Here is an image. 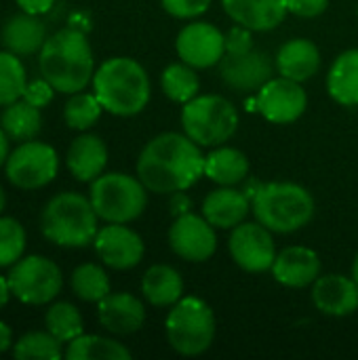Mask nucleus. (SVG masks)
<instances>
[{
  "label": "nucleus",
  "mask_w": 358,
  "mask_h": 360,
  "mask_svg": "<svg viewBox=\"0 0 358 360\" xmlns=\"http://www.w3.org/2000/svg\"><path fill=\"white\" fill-rule=\"evenodd\" d=\"M13 356L17 360H59L61 342L49 331H34L13 344Z\"/></svg>",
  "instance_id": "obj_35"
},
{
  "label": "nucleus",
  "mask_w": 358,
  "mask_h": 360,
  "mask_svg": "<svg viewBox=\"0 0 358 360\" xmlns=\"http://www.w3.org/2000/svg\"><path fill=\"white\" fill-rule=\"evenodd\" d=\"M314 306L329 316H348L358 310V285L342 274L319 276L312 287Z\"/></svg>",
  "instance_id": "obj_19"
},
{
  "label": "nucleus",
  "mask_w": 358,
  "mask_h": 360,
  "mask_svg": "<svg viewBox=\"0 0 358 360\" xmlns=\"http://www.w3.org/2000/svg\"><path fill=\"white\" fill-rule=\"evenodd\" d=\"M27 86L25 68L11 51H0V105H8L23 97Z\"/></svg>",
  "instance_id": "obj_33"
},
{
  "label": "nucleus",
  "mask_w": 358,
  "mask_h": 360,
  "mask_svg": "<svg viewBox=\"0 0 358 360\" xmlns=\"http://www.w3.org/2000/svg\"><path fill=\"white\" fill-rule=\"evenodd\" d=\"M308 105L306 91L300 82L291 78H270L260 91L253 101L251 110H257L266 120L274 124H289L295 122Z\"/></svg>",
  "instance_id": "obj_11"
},
{
  "label": "nucleus",
  "mask_w": 358,
  "mask_h": 360,
  "mask_svg": "<svg viewBox=\"0 0 358 360\" xmlns=\"http://www.w3.org/2000/svg\"><path fill=\"white\" fill-rule=\"evenodd\" d=\"M177 55L192 68H211L226 55V36L207 21H192L177 34Z\"/></svg>",
  "instance_id": "obj_14"
},
{
  "label": "nucleus",
  "mask_w": 358,
  "mask_h": 360,
  "mask_svg": "<svg viewBox=\"0 0 358 360\" xmlns=\"http://www.w3.org/2000/svg\"><path fill=\"white\" fill-rule=\"evenodd\" d=\"M352 278H354V283L358 285V255L357 259H354V264H352Z\"/></svg>",
  "instance_id": "obj_46"
},
{
  "label": "nucleus",
  "mask_w": 358,
  "mask_h": 360,
  "mask_svg": "<svg viewBox=\"0 0 358 360\" xmlns=\"http://www.w3.org/2000/svg\"><path fill=\"white\" fill-rule=\"evenodd\" d=\"M228 249L234 264L245 272H268L272 270V264L276 259L272 234L260 221L238 224L236 228H232Z\"/></svg>",
  "instance_id": "obj_12"
},
{
  "label": "nucleus",
  "mask_w": 358,
  "mask_h": 360,
  "mask_svg": "<svg viewBox=\"0 0 358 360\" xmlns=\"http://www.w3.org/2000/svg\"><path fill=\"white\" fill-rule=\"evenodd\" d=\"M141 179L127 173H106L91 181V202L99 219L108 224H129L137 219L148 205Z\"/></svg>",
  "instance_id": "obj_8"
},
{
  "label": "nucleus",
  "mask_w": 358,
  "mask_h": 360,
  "mask_svg": "<svg viewBox=\"0 0 358 360\" xmlns=\"http://www.w3.org/2000/svg\"><path fill=\"white\" fill-rule=\"evenodd\" d=\"M99 215L93 209L91 198L76 192H61L53 196L40 219V228L46 240L59 247L82 249L91 245L99 232Z\"/></svg>",
  "instance_id": "obj_4"
},
{
  "label": "nucleus",
  "mask_w": 358,
  "mask_h": 360,
  "mask_svg": "<svg viewBox=\"0 0 358 360\" xmlns=\"http://www.w3.org/2000/svg\"><path fill=\"white\" fill-rule=\"evenodd\" d=\"M38 65L55 91L74 95L80 93L95 74V59L84 32L63 27L55 32L40 49Z\"/></svg>",
  "instance_id": "obj_2"
},
{
  "label": "nucleus",
  "mask_w": 358,
  "mask_h": 360,
  "mask_svg": "<svg viewBox=\"0 0 358 360\" xmlns=\"http://www.w3.org/2000/svg\"><path fill=\"white\" fill-rule=\"evenodd\" d=\"M6 278L13 297L30 306H44L53 302L63 287L59 266L42 255L21 257L11 266V274Z\"/></svg>",
  "instance_id": "obj_9"
},
{
  "label": "nucleus",
  "mask_w": 358,
  "mask_h": 360,
  "mask_svg": "<svg viewBox=\"0 0 358 360\" xmlns=\"http://www.w3.org/2000/svg\"><path fill=\"white\" fill-rule=\"evenodd\" d=\"M167 340L181 356H198L207 352L215 338L213 310L194 295L181 297L173 304V310L165 323Z\"/></svg>",
  "instance_id": "obj_7"
},
{
  "label": "nucleus",
  "mask_w": 358,
  "mask_h": 360,
  "mask_svg": "<svg viewBox=\"0 0 358 360\" xmlns=\"http://www.w3.org/2000/svg\"><path fill=\"white\" fill-rule=\"evenodd\" d=\"M184 133L205 148L228 141L238 129V112L234 103L219 95H196L181 110Z\"/></svg>",
  "instance_id": "obj_6"
},
{
  "label": "nucleus",
  "mask_w": 358,
  "mask_h": 360,
  "mask_svg": "<svg viewBox=\"0 0 358 360\" xmlns=\"http://www.w3.org/2000/svg\"><path fill=\"white\" fill-rule=\"evenodd\" d=\"M65 165L74 179L78 181H93L97 179L106 165H108V148L101 137L84 133L76 137L68 150Z\"/></svg>",
  "instance_id": "obj_22"
},
{
  "label": "nucleus",
  "mask_w": 358,
  "mask_h": 360,
  "mask_svg": "<svg viewBox=\"0 0 358 360\" xmlns=\"http://www.w3.org/2000/svg\"><path fill=\"white\" fill-rule=\"evenodd\" d=\"M219 76L230 89L253 93L272 78V61L257 49L247 53H226L219 61Z\"/></svg>",
  "instance_id": "obj_15"
},
{
  "label": "nucleus",
  "mask_w": 358,
  "mask_h": 360,
  "mask_svg": "<svg viewBox=\"0 0 358 360\" xmlns=\"http://www.w3.org/2000/svg\"><path fill=\"white\" fill-rule=\"evenodd\" d=\"M97 316L103 329L116 335H131L146 323L143 304L131 293H108L97 304Z\"/></svg>",
  "instance_id": "obj_18"
},
{
  "label": "nucleus",
  "mask_w": 358,
  "mask_h": 360,
  "mask_svg": "<svg viewBox=\"0 0 358 360\" xmlns=\"http://www.w3.org/2000/svg\"><path fill=\"white\" fill-rule=\"evenodd\" d=\"M8 135H6V131L0 127V167L6 162V158H8Z\"/></svg>",
  "instance_id": "obj_45"
},
{
  "label": "nucleus",
  "mask_w": 358,
  "mask_h": 360,
  "mask_svg": "<svg viewBox=\"0 0 358 360\" xmlns=\"http://www.w3.org/2000/svg\"><path fill=\"white\" fill-rule=\"evenodd\" d=\"M25 230L15 217H0V268H8L23 257Z\"/></svg>",
  "instance_id": "obj_36"
},
{
  "label": "nucleus",
  "mask_w": 358,
  "mask_h": 360,
  "mask_svg": "<svg viewBox=\"0 0 358 360\" xmlns=\"http://www.w3.org/2000/svg\"><path fill=\"white\" fill-rule=\"evenodd\" d=\"M0 42L15 55H34L46 42V27L40 21V15L21 13L4 23Z\"/></svg>",
  "instance_id": "obj_24"
},
{
  "label": "nucleus",
  "mask_w": 358,
  "mask_h": 360,
  "mask_svg": "<svg viewBox=\"0 0 358 360\" xmlns=\"http://www.w3.org/2000/svg\"><path fill=\"white\" fill-rule=\"evenodd\" d=\"M0 127L6 131V135L11 139L17 141H27L34 139L40 133L42 127V116H40V108L27 103L23 97L4 105V112L0 116Z\"/></svg>",
  "instance_id": "obj_28"
},
{
  "label": "nucleus",
  "mask_w": 358,
  "mask_h": 360,
  "mask_svg": "<svg viewBox=\"0 0 358 360\" xmlns=\"http://www.w3.org/2000/svg\"><path fill=\"white\" fill-rule=\"evenodd\" d=\"M205 175L219 186H236L249 175V160L236 148H217L205 156Z\"/></svg>",
  "instance_id": "obj_27"
},
{
  "label": "nucleus",
  "mask_w": 358,
  "mask_h": 360,
  "mask_svg": "<svg viewBox=\"0 0 358 360\" xmlns=\"http://www.w3.org/2000/svg\"><path fill=\"white\" fill-rule=\"evenodd\" d=\"M321 68V53L312 40L293 38L285 42L276 53V70L281 76L295 82L310 80Z\"/></svg>",
  "instance_id": "obj_23"
},
{
  "label": "nucleus",
  "mask_w": 358,
  "mask_h": 360,
  "mask_svg": "<svg viewBox=\"0 0 358 360\" xmlns=\"http://www.w3.org/2000/svg\"><path fill=\"white\" fill-rule=\"evenodd\" d=\"M11 285H8V278L6 276H0V308H4L11 300Z\"/></svg>",
  "instance_id": "obj_44"
},
{
  "label": "nucleus",
  "mask_w": 358,
  "mask_h": 360,
  "mask_svg": "<svg viewBox=\"0 0 358 360\" xmlns=\"http://www.w3.org/2000/svg\"><path fill=\"white\" fill-rule=\"evenodd\" d=\"M103 112L95 93H74L63 105V120L70 129L87 131L91 129Z\"/></svg>",
  "instance_id": "obj_34"
},
{
  "label": "nucleus",
  "mask_w": 358,
  "mask_h": 360,
  "mask_svg": "<svg viewBox=\"0 0 358 360\" xmlns=\"http://www.w3.org/2000/svg\"><path fill=\"white\" fill-rule=\"evenodd\" d=\"M65 359L68 360H129L131 352L108 338H99V335H78L76 340H72L68 344L65 350Z\"/></svg>",
  "instance_id": "obj_29"
},
{
  "label": "nucleus",
  "mask_w": 358,
  "mask_h": 360,
  "mask_svg": "<svg viewBox=\"0 0 358 360\" xmlns=\"http://www.w3.org/2000/svg\"><path fill=\"white\" fill-rule=\"evenodd\" d=\"M327 91L342 105H358V49L344 51L327 74Z\"/></svg>",
  "instance_id": "obj_26"
},
{
  "label": "nucleus",
  "mask_w": 358,
  "mask_h": 360,
  "mask_svg": "<svg viewBox=\"0 0 358 360\" xmlns=\"http://www.w3.org/2000/svg\"><path fill=\"white\" fill-rule=\"evenodd\" d=\"M169 247L177 257L192 264H200L215 253L217 236L205 215H194L190 211L181 217H175L169 230Z\"/></svg>",
  "instance_id": "obj_13"
},
{
  "label": "nucleus",
  "mask_w": 358,
  "mask_h": 360,
  "mask_svg": "<svg viewBox=\"0 0 358 360\" xmlns=\"http://www.w3.org/2000/svg\"><path fill=\"white\" fill-rule=\"evenodd\" d=\"M137 175L150 192L173 194L188 190L205 175V156L186 133H162L141 150Z\"/></svg>",
  "instance_id": "obj_1"
},
{
  "label": "nucleus",
  "mask_w": 358,
  "mask_h": 360,
  "mask_svg": "<svg viewBox=\"0 0 358 360\" xmlns=\"http://www.w3.org/2000/svg\"><path fill=\"white\" fill-rule=\"evenodd\" d=\"M160 86H162V93L171 101L188 103L190 99H194L198 95L200 80H198V74L194 72L192 65L171 63L169 68H165V72L160 76Z\"/></svg>",
  "instance_id": "obj_30"
},
{
  "label": "nucleus",
  "mask_w": 358,
  "mask_h": 360,
  "mask_svg": "<svg viewBox=\"0 0 358 360\" xmlns=\"http://www.w3.org/2000/svg\"><path fill=\"white\" fill-rule=\"evenodd\" d=\"M141 293L143 297L158 308L173 306L184 295V281L181 274L165 264L152 266L141 278Z\"/></svg>",
  "instance_id": "obj_25"
},
{
  "label": "nucleus",
  "mask_w": 358,
  "mask_h": 360,
  "mask_svg": "<svg viewBox=\"0 0 358 360\" xmlns=\"http://www.w3.org/2000/svg\"><path fill=\"white\" fill-rule=\"evenodd\" d=\"M44 325H46V331L53 333L61 344H70L72 340L82 335V329H84L78 308L68 302L53 304L44 314Z\"/></svg>",
  "instance_id": "obj_32"
},
{
  "label": "nucleus",
  "mask_w": 358,
  "mask_h": 360,
  "mask_svg": "<svg viewBox=\"0 0 358 360\" xmlns=\"http://www.w3.org/2000/svg\"><path fill=\"white\" fill-rule=\"evenodd\" d=\"M255 219L276 234H291L302 230L314 215V200L310 192L298 184H262L251 198Z\"/></svg>",
  "instance_id": "obj_5"
},
{
  "label": "nucleus",
  "mask_w": 358,
  "mask_h": 360,
  "mask_svg": "<svg viewBox=\"0 0 358 360\" xmlns=\"http://www.w3.org/2000/svg\"><path fill=\"white\" fill-rule=\"evenodd\" d=\"M15 2L23 13H30V15H44L55 4V0H15Z\"/></svg>",
  "instance_id": "obj_42"
},
{
  "label": "nucleus",
  "mask_w": 358,
  "mask_h": 360,
  "mask_svg": "<svg viewBox=\"0 0 358 360\" xmlns=\"http://www.w3.org/2000/svg\"><path fill=\"white\" fill-rule=\"evenodd\" d=\"M97 257L112 270H131L143 257V240L124 224H110L101 228L93 240Z\"/></svg>",
  "instance_id": "obj_16"
},
{
  "label": "nucleus",
  "mask_w": 358,
  "mask_h": 360,
  "mask_svg": "<svg viewBox=\"0 0 358 360\" xmlns=\"http://www.w3.org/2000/svg\"><path fill=\"white\" fill-rule=\"evenodd\" d=\"M93 91L106 112L135 116L150 101V78L131 57H112L93 74Z\"/></svg>",
  "instance_id": "obj_3"
},
{
  "label": "nucleus",
  "mask_w": 358,
  "mask_h": 360,
  "mask_svg": "<svg viewBox=\"0 0 358 360\" xmlns=\"http://www.w3.org/2000/svg\"><path fill=\"white\" fill-rule=\"evenodd\" d=\"M251 211V200L245 192L234 190L232 186H219L217 190L209 192L203 200V215L213 228L232 230Z\"/></svg>",
  "instance_id": "obj_21"
},
{
  "label": "nucleus",
  "mask_w": 358,
  "mask_h": 360,
  "mask_svg": "<svg viewBox=\"0 0 358 360\" xmlns=\"http://www.w3.org/2000/svg\"><path fill=\"white\" fill-rule=\"evenodd\" d=\"M72 291L82 302L99 304L110 293V278L97 264H82L72 272Z\"/></svg>",
  "instance_id": "obj_31"
},
{
  "label": "nucleus",
  "mask_w": 358,
  "mask_h": 360,
  "mask_svg": "<svg viewBox=\"0 0 358 360\" xmlns=\"http://www.w3.org/2000/svg\"><path fill=\"white\" fill-rule=\"evenodd\" d=\"M232 21L251 32H268L283 23L289 13V0H222Z\"/></svg>",
  "instance_id": "obj_17"
},
{
  "label": "nucleus",
  "mask_w": 358,
  "mask_h": 360,
  "mask_svg": "<svg viewBox=\"0 0 358 360\" xmlns=\"http://www.w3.org/2000/svg\"><path fill=\"white\" fill-rule=\"evenodd\" d=\"M190 209H192V200L184 194V190L171 194V200H169V211H171V215L181 217V215L190 213Z\"/></svg>",
  "instance_id": "obj_41"
},
{
  "label": "nucleus",
  "mask_w": 358,
  "mask_h": 360,
  "mask_svg": "<svg viewBox=\"0 0 358 360\" xmlns=\"http://www.w3.org/2000/svg\"><path fill=\"white\" fill-rule=\"evenodd\" d=\"M272 276L291 289L308 287L321 276V259L308 247H287L276 255Z\"/></svg>",
  "instance_id": "obj_20"
},
{
  "label": "nucleus",
  "mask_w": 358,
  "mask_h": 360,
  "mask_svg": "<svg viewBox=\"0 0 358 360\" xmlns=\"http://www.w3.org/2000/svg\"><path fill=\"white\" fill-rule=\"evenodd\" d=\"M4 169H6V179L13 186L21 190H38L55 179L59 169V158L49 143L27 139L8 154Z\"/></svg>",
  "instance_id": "obj_10"
},
{
  "label": "nucleus",
  "mask_w": 358,
  "mask_h": 360,
  "mask_svg": "<svg viewBox=\"0 0 358 360\" xmlns=\"http://www.w3.org/2000/svg\"><path fill=\"white\" fill-rule=\"evenodd\" d=\"M11 346H13V331L6 323L0 321V354L8 352Z\"/></svg>",
  "instance_id": "obj_43"
},
{
  "label": "nucleus",
  "mask_w": 358,
  "mask_h": 360,
  "mask_svg": "<svg viewBox=\"0 0 358 360\" xmlns=\"http://www.w3.org/2000/svg\"><path fill=\"white\" fill-rule=\"evenodd\" d=\"M4 205H6V196H4V190H2V186H0V213H2V209H4Z\"/></svg>",
  "instance_id": "obj_47"
},
{
  "label": "nucleus",
  "mask_w": 358,
  "mask_h": 360,
  "mask_svg": "<svg viewBox=\"0 0 358 360\" xmlns=\"http://www.w3.org/2000/svg\"><path fill=\"white\" fill-rule=\"evenodd\" d=\"M327 6H329V0H289V13L304 17V19L323 15Z\"/></svg>",
  "instance_id": "obj_40"
},
{
  "label": "nucleus",
  "mask_w": 358,
  "mask_h": 360,
  "mask_svg": "<svg viewBox=\"0 0 358 360\" xmlns=\"http://www.w3.org/2000/svg\"><path fill=\"white\" fill-rule=\"evenodd\" d=\"M160 2L162 8L177 19L200 17L211 6V0H160Z\"/></svg>",
  "instance_id": "obj_37"
},
{
  "label": "nucleus",
  "mask_w": 358,
  "mask_h": 360,
  "mask_svg": "<svg viewBox=\"0 0 358 360\" xmlns=\"http://www.w3.org/2000/svg\"><path fill=\"white\" fill-rule=\"evenodd\" d=\"M53 95H55V89L53 84L46 80V78H36V80H30L25 91H23V99L36 108H44L53 101Z\"/></svg>",
  "instance_id": "obj_38"
},
{
  "label": "nucleus",
  "mask_w": 358,
  "mask_h": 360,
  "mask_svg": "<svg viewBox=\"0 0 358 360\" xmlns=\"http://www.w3.org/2000/svg\"><path fill=\"white\" fill-rule=\"evenodd\" d=\"M253 49V40H251V30L236 25L228 32L226 36V53H247Z\"/></svg>",
  "instance_id": "obj_39"
}]
</instances>
